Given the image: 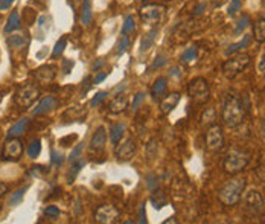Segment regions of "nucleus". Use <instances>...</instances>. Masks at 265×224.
Here are the masks:
<instances>
[{"instance_id":"obj_1","label":"nucleus","mask_w":265,"mask_h":224,"mask_svg":"<svg viewBox=\"0 0 265 224\" xmlns=\"http://www.w3.org/2000/svg\"><path fill=\"white\" fill-rule=\"evenodd\" d=\"M221 119L224 122V125L235 128L238 125H241L246 119V107L242 99L235 95V93H229L226 96L224 106H222V112H221Z\"/></svg>"},{"instance_id":"obj_2","label":"nucleus","mask_w":265,"mask_h":224,"mask_svg":"<svg viewBox=\"0 0 265 224\" xmlns=\"http://www.w3.org/2000/svg\"><path fill=\"white\" fill-rule=\"evenodd\" d=\"M246 186H247V180L246 178H241V177L230 178L218 191V200L224 206H229V208L236 206L241 201V197H242V192H244Z\"/></svg>"},{"instance_id":"obj_3","label":"nucleus","mask_w":265,"mask_h":224,"mask_svg":"<svg viewBox=\"0 0 265 224\" xmlns=\"http://www.w3.org/2000/svg\"><path fill=\"white\" fill-rule=\"evenodd\" d=\"M249 164H250V153L235 147L226 154L224 162H222V168L227 174L236 175V174H239L241 171L247 168Z\"/></svg>"},{"instance_id":"obj_4","label":"nucleus","mask_w":265,"mask_h":224,"mask_svg":"<svg viewBox=\"0 0 265 224\" xmlns=\"http://www.w3.org/2000/svg\"><path fill=\"white\" fill-rule=\"evenodd\" d=\"M38 96H40L38 87L31 83H25L14 93V103L20 109H31L34 103L38 99Z\"/></svg>"},{"instance_id":"obj_5","label":"nucleus","mask_w":265,"mask_h":224,"mask_svg":"<svg viewBox=\"0 0 265 224\" xmlns=\"http://www.w3.org/2000/svg\"><path fill=\"white\" fill-rule=\"evenodd\" d=\"M249 64H250V55H247V54H238V55L230 56L222 64V73L226 78L232 79L236 75H239Z\"/></svg>"},{"instance_id":"obj_6","label":"nucleus","mask_w":265,"mask_h":224,"mask_svg":"<svg viewBox=\"0 0 265 224\" xmlns=\"http://www.w3.org/2000/svg\"><path fill=\"white\" fill-rule=\"evenodd\" d=\"M139 14H140V18H142L144 23L151 25V26L159 25L160 22L165 18L166 6L161 5V3H148V5L140 8Z\"/></svg>"},{"instance_id":"obj_7","label":"nucleus","mask_w":265,"mask_h":224,"mask_svg":"<svg viewBox=\"0 0 265 224\" xmlns=\"http://www.w3.org/2000/svg\"><path fill=\"white\" fill-rule=\"evenodd\" d=\"M23 156V144L18 137H8L2 147L0 157L5 162H18Z\"/></svg>"},{"instance_id":"obj_8","label":"nucleus","mask_w":265,"mask_h":224,"mask_svg":"<svg viewBox=\"0 0 265 224\" xmlns=\"http://www.w3.org/2000/svg\"><path fill=\"white\" fill-rule=\"evenodd\" d=\"M209 83L205 78H194L192 81H189L188 84V95L189 98L198 101V103H205L209 98Z\"/></svg>"},{"instance_id":"obj_9","label":"nucleus","mask_w":265,"mask_h":224,"mask_svg":"<svg viewBox=\"0 0 265 224\" xmlns=\"http://www.w3.org/2000/svg\"><path fill=\"white\" fill-rule=\"evenodd\" d=\"M120 217V211L114 205H101L95 211V221L99 224H113L116 223Z\"/></svg>"},{"instance_id":"obj_10","label":"nucleus","mask_w":265,"mask_h":224,"mask_svg":"<svg viewBox=\"0 0 265 224\" xmlns=\"http://www.w3.org/2000/svg\"><path fill=\"white\" fill-rule=\"evenodd\" d=\"M134 153H136V140L131 136H128L124 140H120L116 145V148H114V156H116V159L119 162H128V160H131L133 156H134Z\"/></svg>"},{"instance_id":"obj_11","label":"nucleus","mask_w":265,"mask_h":224,"mask_svg":"<svg viewBox=\"0 0 265 224\" xmlns=\"http://www.w3.org/2000/svg\"><path fill=\"white\" fill-rule=\"evenodd\" d=\"M242 206L247 212H250L252 215H256V214H261L262 209H264V200H262V195L258 192V191H250L244 195L242 198Z\"/></svg>"},{"instance_id":"obj_12","label":"nucleus","mask_w":265,"mask_h":224,"mask_svg":"<svg viewBox=\"0 0 265 224\" xmlns=\"http://www.w3.org/2000/svg\"><path fill=\"white\" fill-rule=\"evenodd\" d=\"M206 145L211 151H219L224 147V134L219 125H211L206 131Z\"/></svg>"},{"instance_id":"obj_13","label":"nucleus","mask_w":265,"mask_h":224,"mask_svg":"<svg viewBox=\"0 0 265 224\" xmlns=\"http://www.w3.org/2000/svg\"><path fill=\"white\" fill-rule=\"evenodd\" d=\"M107 145V130L106 127H98L96 130H95V133H93V136H92V139H90V144H89V148H90V151H93V153H101V151H104V148H106Z\"/></svg>"},{"instance_id":"obj_14","label":"nucleus","mask_w":265,"mask_h":224,"mask_svg":"<svg viewBox=\"0 0 265 224\" xmlns=\"http://www.w3.org/2000/svg\"><path fill=\"white\" fill-rule=\"evenodd\" d=\"M128 109V98L124 93H119L116 96H113L107 106V110L111 114H120Z\"/></svg>"},{"instance_id":"obj_15","label":"nucleus","mask_w":265,"mask_h":224,"mask_svg":"<svg viewBox=\"0 0 265 224\" xmlns=\"http://www.w3.org/2000/svg\"><path fill=\"white\" fill-rule=\"evenodd\" d=\"M34 76H35V79L38 83L49 84V83H52L53 79H55V76H56V69H55V66H42V67H38L34 72Z\"/></svg>"},{"instance_id":"obj_16","label":"nucleus","mask_w":265,"mask_h":224,"mask_svg":"<svg viewBox=\"0 0 265 224\" xmlns=\"http://www.w3.org/2000/svg\"><path fill=\"white\" fill-rule=\"evenodd\" d=\"M178 103H180V93H177V92L169 93V95L161 101V104H160L161 113H163V114H169V113L177 107Z\"/></svg>"},{"instance_id":"obj_17","label":"nucleus","mask_w":265,"mask_h":224,"mask_svg":"<svg viewBox=\"0 0 265 224\" xmlns=\"http://www.w3.org/2000/svg\"><path fill=\"white\" fill-rule=\"evenodd\" d=\"M55 106H56V99H55L53 96H46V98H43V99L40 101V104L32 110V114H34V116H40V114H43V113L51 112L52 109H55Z\"/></svg>"},{"instance_id":"obj_18","label":"nucleus","mask_w":265,"mask_h":224,"mask_svg":"<svg viewBox=\"0 0 265 224\" xmlns=\"http://www.w3.org/2000/svg\"><path fill=\"white\" fill-rule=\"evenodd\" d=\"M166 89H168V79L165 76H159L154 84H153V89H151V96L154 99H159L161 98L165 93H166Z\"/></svg>"},{"instance_id":"obj_19","label":"nucleus","mask_w":265,"mask_h":224,"mask_svg":"<svg viewBox=\"0 0 265 224\" xmlns=\"http://www.w3.org/2000/svg\"><path fill=\"white\" fill-rule=\"evenodd\" d=\"M6 43L12 49H22V48H25L29 43V38H28L26 34H14V35L8 37Z\"/></svg>"},{"instance_id":"obj_20","label":"nucleus","mask_w":265,"mask_h":224,"mask_svg":"<svg viewBox=\"0 0 265 224\" xmlns=\"http://www.w3.org/2000/svg\"><path fill=\"white\" fill-rule=\"evenodd\" d=\"M28 125H29V119H28V117H22L18 122H15V124L8 130V137H18V136H22V134L26 131Z\"/></svg>"},{"instance_id":"obj_21","label":"nucleus","mask_w":265,"mask_h":224,"mask_svg":"<svg viewBox=\"0 0 265 224\" xmlns=\"http://www.w3.org/2000/svg\"><path fill=\"white\" fill-rule=\"evenodd\" d=\"M93 22V11H92V0H84L81 8V23L84 26L92 25Z\"/></svg>"},{"instance_id":"obj_22","label":"nucleus","mask_w":265,"mask_h":224,"mask_svg":"<svg viewBox=\"0 0 265 224\" xmlns=\"http://www.w3.org/2000/svg\"><path fill=\"white\" fill-rule=\"evenodd\" d=\"M124 133H125V125L124 124H114L111 125L110 128V140L113 145H117L122 137H124Z\"/></svg>"},{"instance_id":"obj_23","label":"nucleus","mask_w":265,"mask_h":224,"mask_svg":"<svg viewBox=\"0 0 265 224\" xmlns=\"http://www.w3.org/2000/svg\"><path fill=\"white\" fill-rule=\"evenodd\" d=\"M20 15H18V12L17 11H14L11 15H9V18H8V22H6V25H5V32L6 34H9V32H14L15 29H18L20 28Z\"/></svg>"},{"instance_id":"obj_24","label":"nucleus","mask_w":265,"mask_h":224,"mask_svg":"<svg viewBox=\"0 0 265 224\" xmlns=\"http://www.w3.org/2000/svg\"><path fill=\"white\" fill-rule=\"evenodd\" d=\"M253 35L258 43H265V18H261L255 23Z\"/></svg>"},{"instance_id":"obj_25","label":"nucleus","mask_w":265,"mask_h":224,"mask_svg":"<svg viewBox=\"0 0 265 224\" xmlns=\"http://www.w3.org/2000/svg\"><path fill=\"white\" fill-rule=\"evenodd\" d=\"M156 37H157V29L150 31V32L142 38V43H140V52H147V51L154 45Z\"/></svg>"},{"instance_id":"obj_26","label":"nucleus","mask_w":265,"mask_h":224,"mask_svg":"<svg viewBox=\"0 0 265 224\" xmlns=\"http://www.w3.org/2000/svg\"><path fill=\"white\" fill-rule=\"evenodd\" d=\"M249 45H250V35H244V38H242L241 42H238V43H235V45H230L229 49L226 51V54H227V55H232V54H235V52H238V51L247 48Z\"/></svg>"},{"instance_id":"obj_27","label":"nucleus","mask_w":265,"mask_h":224,"mask_svg":"<svg viewBox=\"0 0 265 224\" xmlns=\"http://www.w3.org/2000/svg\"><path fill=\"white\" fill-rule=\"evenodd\" d=\"M134 31H136V22H134V17H133V15H127V17H125V22H124V26H122L120 34H122V35H128V34H133Z\"/></svg>"},{"instance_id":"obj_28","label":"nucleus","mask_w":265,"mask_h":224,"mask_svg":"<svg viewBox=\"0 0 265 224\" xmlns=\"http://www.w3.org/2000/svg\"><path fill=\"white\" fill-rule=\"evenodd\" d=\"M40 151H42V142H40V139L32 140V142L29 144V147H28V156H29L31 159H35V157L40 156Z\"/></svg>"},{"instance_id":"obj_29","label":"nucleus","mask_w":265,"mask_h":224,"mask_svg":"<svg viewBox=\"0 0 265 224\" xmlns=\"http://www.w3.org/2000/svg\"><path fill=\"white\" fill-rule=\"evenodd\" d=\"M28 188L29 186H23V188H18L12 195H11V200H9V205L11 206H15V205H18L22 200H23V197H25V194H26V191H28Z\"/></svg>"},{"instance_id":"obj_30","label":"nucleus","mask_w":265,"mask_h":224,"mask_svg":"<svg viewBox=\"0 0 265 224\" xmlns=\"http://www.w3.org/2000/svg\"><path fill=\"white\" fill-rule=\"evenodd\" d=\"M73 165H72V168H70V172H69V175H67V180H69V183H72V180L75 178V175L81 171V168L86 165V162L84 160H79V159H76V160H73L72 162Z\"/></svg>"},{"instance_id":"obj_31","label":"nucleus","mask_w":265,"mask_h":224,"mask_svg":"<svg viewBox=\"0 0 265 224\" xmlns=\"http://www.w3.org/2000/svg\"><path fill=\"white\" fill-rule=\"evenodd\" d=\"M180 59H181V63H186V64L195 61V59H197V48H189V49H186V51L181 54Z\"/></svg>"},{"instance_id":"obj_32","label":"nucleus","mask_w":265,"mask_h":224,"mask_svg":"<svg viewBox=\"0 0 265 224\" xmlns=\"http://www.w3.org/2000/svg\"><path fill=\"white\" fill-rule=\"evenodd\" d=\"M213 120H215V110H213L212 107L206 109V112L203 113V116H201V124L211 127V125H213Z\"/></svg>"},{"instance_id":"obj_33","label":"nucleus","mask_w":265,"mask_h":224,"mask_svg":"<svg viewBox=\"0 0 265 224\" xmlns=\"http://www.w3.org/2000/svg\"><path fill=\"white\" fill-rule=\"evenodd\" d=\"M66 45H67V40H66V37H63L61 40H58V42H56V45H55V48H53V52H52L53 58L59 56L61 54H63V52H64V48H66Z\"/></svg>"},{"instance_id":"obj_34","label":"nucleus","mask_w":265,"mask_h":224,"mask_svg":"<svg viewBox=\"0 0 265 224\" xmlns=\"http://www.w3.org/2000/svg\"><path fill=\"white\" fill-rule=\"evenodd\" d=\"M128 46H130V38H128V35H122V38H120V42H119V45H117L116 54H117V55H122V54L127 51Z\"/></svg>"},{"instance_id":"obj_35","label":"nucleus","mask_w":265,"mask_h":224,"mask_svg":"<svg viewBox=\"0 0 265 224\" xmlns=\"http://www.w3.org/2000/svg\"><path fill=\"white\" fill-rule=\"evenodd\" d=\"M107 96H108V93L107 92H99V93H96L95 96H93V99L90 101V106L92 107H98V106H101L103 104V101H106Z\"/></svg>"},{"instance_id":"obj_36","label":"nucleus","mask_w":265,"mask_h":224,"mask_svg":"<svg viewBox=\"0 0 265 224\" xmlns=\"http://www.w3.org/2000/svg\"><path fill=\"white\" fill-rule=\"evenodd\" d=\"M48 218H51V220H55V218H58L59 217V209L56 208V206H48L46 209H45V212H43Z\"/></svg>"},{"instance_id":"obj_37","label":"nucleus","mask_w":265,"mask_h":224,"mask_svg":"<svg viewBox=\"0 0 265 224\" xmlns=\"http://www.w3.org/2000/svg\"><path fill=\"white\" fill-rule=\"evenodd\" d=\"M249 23H250V18H249L247 15H244V17L238 22V25H236V28H235V32L239 34L241 31H244V29L249 26Z\"/></svg>"},{"instance_id":"obj_38","label":"nucleus","mask_w":265,"mask_h":224,"mask_svg":"<svg viewBox=\"0 0 265 224\" xmlns=\"http://www.w3.org/2000/svg\"><path fill=\"white\" fill-rule=\"evenodd\" d=\"M83 148H84V144H78L73 150H72V153H70V156H69V160L70 162H73V160H76L79 156H81V151H83Z\"/></svg>"},{"instance_id":"obj_39","label":"nucleus","mask_w":265,"mask_h":224,"mask_svg":"<svg viewBox=\"0 0 265 224\" xmlns=\"http://www.w3.org/2000/svg\"><path fill=\"white\" fill-rule=\"evenodd\" d=\"M239 9H241V0H232L230 5H229V11L227 12L230 15H235Z\"/></svg>"},{"instance_id":"obj_40","label":"nucleus","mask_w":265,"mask_h":224,"mask_svg":"<svg viewBox=\"0 0 265 224\" xmlns=\"http://www.w3.org/2000/svg\"><path fill=\"white\" fill-rule=\"evenodd\" d=\"M144 101H145V93H144V92L137 93V95L134 96V99H133V110L136 112V110L139 109V106H140Z\"/></svg>"},{"instance_id":"obj_41","label":"nucleus","mask_w":265,"mask_h":224,"mask_svg":"<svg viewBox=\"0 0 265 224\" xmlns=\"http://www.w3.org/2000/svg\"><path fill=\"white\" fill-rule=\"evenodd\" d=\"M147 151H148V156L150 157H154L156 153H157V145H156V139H151L147 145Z\"/></svg>"},{"instance_id":"obj_42","label":"nucleus","mask_w":265,"mask_h":224,"mask_svg":"<svg viewBox=\"0 0 265 224\" xmlns=\"http://www.w3.org/2000/svg\"><path fill=\"white\" fill-rule=\"evenodd\" d=\"M205 11H206V2H200V3L194 8L192 14H194V15H200V14H203Z\"/></svg>"},{"instance_id":"obj_43","label":"nucleus","mask_w":265,"mask_h":224,"mask_svg":"<svg viewBox=\"0 0 265 224\" xmlns=\"http://www.w3.org/2000/svg\"><path fill=\"white\" fill-rule=\"evenodd\" d=\"M51 162H52L53 165L59 167V165L63 164V156H61V154H58L56 151H52V157H51Z\"/></svg>"},{"instance_id":"obj_44","label":"nucleus","mask_w":265,"mask_h":224,"mask_svg":"<svg viewBox=\"0 0 265 224\" xmlns=\"http://www.w3.org/2000/svg\"><path fill=\"white\" fill-rule=\"evenodd\" d=\"M166 64V58L165 56H159V58H156V61H154V64L150 67V70H153V69H156V67H161V66H165Z\"/></svg>"},{"instance_id":"obj_45","label":"nucleus","mask_w":265,"mask_h":224,"mask_svg":"<svg viewBox=\"0 0 265 224\" xmlns=\"http://www.w3.org/2000/svg\"><path fill=\"white\" fill-rule=\"evenodd\" d=\"M31 172H32L34 175H38V177H43V175L46 174V169L43 168V167H34V168L31 169Z\"/></svg>"},{"instance_id":"obj_46","label":"nucleus","mask_w":265,"mask_h":224,"mask_svg":"<svg viewBox=\"0 0 265 224\" xmlns=\"http://www.w3.org/2000/svg\"><path fill=\"white\" fill-rule=\"evenodd\" d=\"M107 76H108V72H103V73L96 75V76H95V79H93L92 83H93V84H99V83H103V81L106 79Z\"/></svg>"},{"instance_id":"obj_47","label":"nucleus","mask_w":265,"mask_h":224,"mask_svg":"<svg viewBox=\"0 0 265 224\" xmlns=\"http://www.w3.org/2000/svg\"><path fill=\"white\" fill-rule=\"evenodd\" d=\"M12 3H14V0H0V11L8 9Z\"/></svg>"},{"instance_id":"obj_48","label":"nucleus","mask_w":265,"mask_h":224,"mask_svg":"<svg viewBox=\"0 0 265 224\" xmlns=\"http://www.w3.org/2000/svg\"><path fill=\"white\" fill-rule=\"evenodd\" d=\"M258 70H259L261 73H265V54L261 56V59H259V64H258Z\"/></svg>"},{"instance_id":"obj_49","label":"nucleus","mask_w":265,"mask_h":224,"mask_svg":"<svg viewBox=\"0 0 265 224\" xmlns=\"http://www.w3.org/2000/svg\"><path fill=\"white\" fill-rule=\"evenodd\" d=\"M6 192H8V185H6V183H2V181H0V198H2V197H3V195L6 194Z\"/></svg>"},{"instance_id":"obj_50","label":"nucleus","mask_w":265,"mask_h":224,"mask_svg":"<svg viewBox=\"0 0 265 224\" xmlns=\"http://www.w3.org/2000/svg\"><path fill=\"white\" fill-rule=\"evenodd\" d=\"M169 223H177V220H174V217H171V220H165V224Z\"/></svg>"},{"instance_id":"obj_51","label":"nucleus","mask_w":265,"mask_h":224,"mask_svg":"<svg viewBox=\"0 0 265 224\" xmlns=\"http://www.w3.org/2000/svg\"><path fill=\"white\" fill-rule=\"evenodd\" d=\"M161 2H171V0H161Z\"/></svg>"}]
</instances>
